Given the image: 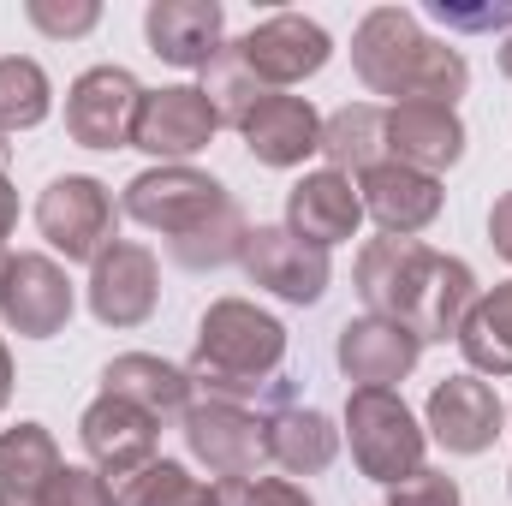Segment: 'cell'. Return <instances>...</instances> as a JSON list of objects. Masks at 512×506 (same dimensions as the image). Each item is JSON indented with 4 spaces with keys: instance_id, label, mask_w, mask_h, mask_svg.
Listing matches in <instances>:
<instances>
[{
    "instance_id": "cell-40",
    "label": "cell",
    "mask_w": 512,
    "mask_h": 506,
    "mask_svg": "<svg viewBox=\"0 0 512 506\" xmlns=\"http://www.w3.org/2000/svg\"><path fill=\"white\" fill-rule=\"evenodd\" d=\"M6 155H12V143H6V137H0V173H6Z\"/></svg>"
},
{
    "instance_id": "cell-15",
    "label": "cell",
    "mask_w": 512,
    "mask_h": 506,
    "mask_svg": "<svg viewBox=\"0 0 512 506\" xmlns=\"http://www.w3.org/2000/svg\"><path fill=\"white\" fill-rule=\"evenodd\" d=\"M423 417H429V435H435L453 459H477V453H489L495 435L507 429V405H501V393H495L483 376L435 381Z\"/></svg>"
},
{
    "instance_id": "cell-26",
    "label": "cell",
    "mask_w": 512,
    "mask_h": 506,
    "mask_svg": "<svg viewBox=\"0 0 512 506\" xmlns=\"http://www.w3.org/2000/svg\"><path fill=\"white\" fill-rule=\"evenodd\" d=\"M459 352L471 376H512V280L483 292L459 328Z\"/></svg>"
},
{
    "instance_id": "cell-22",
    "label": "cell",
    "mask_w": 512,
    "mask_h": 506,
    "mask_svg": "<svg viewBox=\"0 0 512 506\" xmlns=\"http://www.w3.org/2000/svg\"><path fill=\"white\" fill-rule=\"evenodd\" d=\"M102 393L137 405V411L155 417V423H173V417L191 411V393H197V387H191V370H179V364H167V358H155V352H120V358L102 370Z\"/></svg>"
},
{
    "instance_id": "cell-24",
    "label": "cell",
    "mask_w": 512,
    "mask_h": 506,
    "mask_svg": "<svg viewBox=\"0 0 512 506\" xmlns=\"http://www.w3.org/2000/svg\"><path fill=\"white\" fill-rule=\"evenodd\" d=\"M60 447L48 423H18L0 435V506H42L48 483L60 477Z\"/></svg>"
},
{
    "instance_id": "cell-31",
    "label": "cell",
    "mask_w": 512,
    "mask_h": 506,
    "mask_svg": "<svg viewBox=\"0 0 512 506\" xmlns=\"http://www.w3.org/2000/svg\"><path fill=\"white\" fill-rule=\"evenodd\" d=\"M215 506H316V501L292 477H233V483H215Z\"/></svg>"
},
{
    "instance_id": "cell-32",
    "label": "cell",
    "mask_w": 512,
    "mask_h": 506,
    "mask_svg": "<svg viewBox=\"0 0 512 506\" xmlns=\"http://www.w3.org/2000/svg\"><path fill=\"white\" fill-rule=\"evenodd\" d=\"M24 18H30L42 36H60V42H66V36H90V30L102 24V6H96V0H66V6H60V0H30Z\"/></svg>"
},
{
    "instance_id": "cell-42",
    "label": "cell",
    "mask_w": 512,
    "mask_h": 506,
    "mask_svg": "<svg viewBox=\"0 0 512 506\" xmlns=\"http://www.w3.org/2000/svg\"><path fill=\"white\" fill-rule=\"evenodd\" d=\"M507 423H512V411H507Z\"/></svg>"
},
{
    "instance_id": "cell-6",
    "label": "cell",
    "mask_w": 512,
    "mask_h": 506,
    "mask_svg": "<svg viewBox=\"0 0 512 506\" xmlns=\"http://www.w3.org/2000/svg\"><path fill=\"white\" fill-rule=\"evenodd\" d=\"M36 233L48 239V251H60L66 262H96L120 239V203L108 197L102 179L60 173L36 197Z\"/></svg>"
},
{
    "instance_id": "cell-43",
    "label": "cell",
    "mask_w": 512,
    "mask_h": 506,
    "mask_svg": "<svg viewBox=\"0 0 512 506\" xmlns=\"http://www.w3.org/2000/svg\"><path fill=\"white\" fill-rule=\"evenodd\" d=\"M507 477H512V471H507Z\"/></svg>"
},
{
    "instance_id": "cell-21",
    "label": "cell",
    "mask_w": 512,
    "mask_h": 506,
    "mask_svg": "<svg viewBox=\"0 0 512 506\" xmlns=\"http://www.w3.org/2000/svg\"><path fill=\"white\" fill-rule=\"evenodd\" d=\"M239 131H245V149L262 167H304L310 155H322V114L304 96H286V90L262 96Z\"/></svg>"
},
{
    "instance_id": "cell-34",
    "label": "cell",
    "mask_w": 512,
    "mask_h": 506,
    "mask_svg": "<svg viewBox=\"0 0 512 506\" xmlns=\"http://www.w3.org/2000/svg\"><path fill=\"white\" fill-rule=\"evenodd\" d=\"M387 506H459V483H453L447 471L423 465L417 477L393 483V495H387Z\"/></svg>"
},
{
    "instance_id": "cell-3",
    "label": "cell",
    "mask_w": 512,
    "mask_h": 506,
    "mask_svg": "<svg viewBox=\"0 0 512 506\" xmlns=\"http://www.w3.org/2000/svg\"><path fill=\"white\" fill-rule=\"evenodd\" d=\"M286 364V328L280 316L256 310L251 298H215L197 322V352H191V387L209 399L245 405L268 393Z\"/></svg>"
},
{
    "instance_id": "cell-39",
    "label": "cell",
    "mask_w": 512,
    "mask_h": 506,
    "mask_svg": "<svg viewBox=\"0 0 512 506\" xmlns=\"http://www.w3.org/2000/svg\"><path fill=\"white\" fill-rule=\"evenodd\" d=\"M501 72H507V78H512V36H507V42H501Z\"/></svg>"
},
{
    "instance_id": "cell-9",
    "label": "cell",
    "mask_w": 512,
    "mask_h": 506,
    "mask_svg": "<svg viewBox=\"0 0 512 506\" xmlns=\"http://www.w3.org/2000/svg\"><path fill=\"white\" fill-rule=\"evenodd\" d=\"M137 108H143V84L126 66H90L66 90V131L84 149H131Z\"/></svg>"
},
{
    "instance_id": "cell-14",
    "label": "cell",
    "mask_w": 512,
    "mask_h": 506,
    "mask_svg": "<svg viewBox=\"0 0 512 506\" xmlns=\"http://www.w3.org/2000/svg\"><path fill=\"white\" fill-rule=\"evenodd\" d=\"M239 268L251 274V286L286 298V304H322L334 268H328V251L304 245L292 227H251L245 233V251H239Z\"/></svg>"
},
{
    "instance_id": "cell-11",
    "label": "cell",
    "mask_w": 512,
    "mask_h": 506,
    "mask_svg": "<svg viewBox=\"0 0 512 506\" xmlns=\"http://www.w3.org/2000/svg\"><path fill=\"white\" fill-rule=\"evenodd\" d=\"M233 48L245 54V66H251L268 90H292V84L316 78V72L334 60V36H328L316 18H304V12H274V18H262L251 36H239Z\"/></svg>"
},
{
    "instance_id": "cell-27",
    "label": "cell",
    "mask_w": 512,
    "mask_h": 506,
    "mask_svg": "<svg viewBox=\"0 0 512 506\" xmlns=\"http://www.w3.org/2000/svg\"><path fill=\"white\" fill-rule=\"evenodd\" d=\"M54 108V84L30 54H6L0 60V137L36 131Z\"/></svg>"
},
{
    "instance_id": "cell-1",
    "label": "cell",
    "mask_w": 512,
    "mask_h": 506,
    "mask_svg": "<svg viewBox=\"0 0 512 506\" xmlns=\"http://www.w3.org/2000/svg\"><path fill=\"white\" fill-rule=\"evenodd\" d=\"M358 298L370 304V316L411 328L417 340H459V328L483 292H477L471 262L382 233L358 251Z\"/></svg>"
},
{
    "instance_id": "cell-19",
    "label": "cell",
    "mask_w": 512,
    "mask_h": 506,
    "mask_svg": "<svg viewBox=\"0 0 512 506\" xmlns=\"http://www.w3.org/2000/svg\"><path fill=\"white\" fill-rule=\"evenodd\" d=\"M358 203H364V215H376V227L387 239H417L441 215V179H429L417 167H399V161H382L358 179Z\"/></svg>"
},
{
    "instance_id": "cell-25",
    "label": "cell",
    "mask_w": 512,
    "mask_h": 506,
    "mask_svg": "<svg viewBox=\"0 0 512 506\" xmlns=\"http://www.w3.org/2000/svg\"><path fill=\"white\" fill-rule=\"evenodd\" d=\"M322 155H328V173H370L387 161V108L376 102H346L322 120Z\"/></svg>"
},
{
    "instance_id": "cell-36",
    "label": "cell",
    "mask_w": 512,
    "mask_h": 506,
    "mask_svg": "<svg viewBox=\"0 0 512 506\" xmlns=\"http://www.w3.org/2000/svg\"><path fill=\"white\" fill-rule=\"evenodd\" d=\"M489 245L512 262V191H501L495 209H489Z\"/></svg>"
},
{
    "instance_id": "cell-28",
    "label": "cell",
    "mask_w": 512,
    "mask_h": 506,
    "mask_svg": "<svg viewBox=\"0 0 512 506\" xmlns=\"http://www.w3.org/2000/svg\"><path fill=\"white\" fill-rule=\"evenodd\" d=\"M197 90L209 96V108H215V120H221V126H245V120L256 114V102H262V96H274L251 66H245V54H239V48H221V54L203 66V84H197Z\"/></svg>"
},
{
    "instance_id": "cell-12",
    "label": "cell",
    "mask_w": 512,
    "mask_h": 506,
    "mask_svg": "<svg viewBox=\"0 0 512 506\" xmlns=\"http://www.w3.org/2000/svg\"><path fill=\"white\" fill-rule=\"evenodd\" d=\"M215 131H221V120H215V108L197 84H167V90H143L131 149L155 155V167H179L197 149H209Z\"/></svg>"
},
{
    "instance_id": "cell-23",
    "label": "cell",
    "mask_w": 512,
    "mask_h": 506,
    "mask_svg": "<svg viewBox=\"0 0 512 506\" xmlns=\"http://www.w3.org/2000/svg\"><path fill=\"white\" fill-rule=\"evenodd\" d=\"M334 459H340V429L328 411L280 405L268 417V465H280L286 477H322Z\"/></svg>"
},
{
    "instance_id": "cell-13",
    "label": "cell",
    "mask_w": 512,
    "mask_h": 506,
    "mask_svg": "<svg viewBox=\"0 0 512 506\" xmlns=\"http://www.w3.org/2000/svg\"><path fill=\"white\" fill-rule=\"evenodd\" d=\"M72 280L54 256L42 251H18L6 262V280H0V316L18 340H54L66 322H72Z\"/></svg>"
},
{
    "instance_id": "cell-4",
    "label": "cell",
    "mask_w": 512,
    "mask_h": 506,
    "mask_svg": "<svg viewBox=\"0 0 512 506\" xmlns=\"http://www.w3.org/2000/svg\"><path fill=\"white\" fill-rule=\"evenodd\" d=\"M346 441H352V465L370 483H405L423 471V447L429 429H417L411 405L393 387H352L346 399Z\"/></svg>"
},
{
    "instance_id": "cell-17",
    "label": "cell",
    "mask_w": 512,
    "mask_h": 506,
    "mask_svg": "<svg viewBox=\"0 0 512 506\" xmlns=\"http://www.w3.org/2000/svg\"><path fill=\"white\" fill-rule=\"evenodd\" d=\"M459 155H465V120H459V108H435V102H399V108H387V161L441 179L447 167H459Z\"/></svg>"
},
{
    "instance_id": "cell-20",
    "label": "cell",
    "mask_w": 512,
    "mask_h": 506,
    "mask_svg": "<svg viewBox=\"0 0 512 506\" xmlns=\"http://www.w3.org/2000/svg\"><path fill=\"white\" fill-rule=\"evenodd\" d=\"M143 36L167 66H209L227 48V12L215 0H155L143 12Z\"/></svg>"
},
{
    "instance_id": "cell-2",
    "label": "cell",
    "mask_w": 512,
    "mask_h": 506,
    "mask_svg": "<svg viewBox=\"0 0 512 506\" xmlns=\"http://www.w3.org/2000/svg\"><path fill=\"white\" fill-rule=\"evenodd\" d=\"M352 72L370 96H393L399 102H435V108H459L471 66L459 48L423 36L417 12L405 6H376L364 12V24L352 30Z\"/></svg>"
},
{
    "instance_id": "cell-29",
    "label": "cell",
    "mask_w": 512,
    "mask_h": 506,
    "mask_svg": "<svg viewBox=\"0 0 512 506\" xmlns=\"http://www.w3.org/2000/svg\"><path fill=\"white\" fill-rule=\"evenodd\" d=\"M245 233H251L245 209H239V203H227L221 215H209L197 233L173 239L167 251H173V262H179V268H191V274H209V268H227V262H239V251H245Z\"/></svg>"
},
{
    "instance_id": "cell-30",
    "label": "cell",
    "mask_w": 512,
    "mask_h": 506,
    "mask_svg": "<svg viewBox=\"0 0 512 506\" xmlns=\"http://www.w3.org/2000/svg\"><path fill=\"white\" fill-rule=\"evenodd\" d=\"M114 506H215V489L197 483L179 459H155L143 477H131L114 495Z\"/></svg>"
},
{
    "instance_id": "cell-8",
    "label": "cell",
    "mask_w": 512,
    "mask_h": 506,
    "mask_svg": "<svg viewBox=\"0 0 512 506\" xmlns=\"http://www.w3.org/2000/svg\"><path fill=\"white\" fill-rule=\"evenodd\" d=\"M78 441H84V453H90V471H102L114 495L161 459V423L143 417L126 399H114V393H102L96 405H84Z\"/></svg>"
},
{
    "instance_id": "cell-5",
    "label": "cell",
    "mask_w": 512,
    "mask_h": 506,
    "mask_svg": "<svg viewBox=\"0 0 512 506\" xmlns=\"http://www.w3.org/2000/svg\"><path fill=\"white\" fill-rule=\"evenodd\" d=\"M227 203L233 197L215 173H197L191 161H179V167H143L120 197V215H131L137 227H149L173 245V239L197 233L209 215H221Z\"/></svg>"
},
{
    "instance_id": "cell-35",
    "label": "cell",
    "mask_w": 512,
    "mask_h": 506,
    "mask_svg": "<svg viewBox=\"0 0 512 506\" xmlns=\"http://www.w3.org/2000/svg\"><path fill=\"white\" fill-rule=\"evenodd\" d=\"M447 30H512V0H495V6H453V0H435L429 6Z\"/></svg>"
},
{
    "instance_id": "cell-33",
    "label": "cell",
    "mask_w": 512,
    "mask_h": 506,
    "mask_svg": "<svg viewBox=\"0 0 512 506\" xmlns=\"http://www.w3.org/2000/svg\"><path fill=\"white\" fill-rule=\"evenodd\" d=\"M42 506H114V489L90 465H60V477L48 483V501Z\"/></svg>"
},
{
    "instance_id": "cell-37",
    "label": "cell",
    "mask_w": 512,
    "mask_h": 506,
    "mask_svg": "<svg viewBox=\"0 0 512 506\" xmlns=\"http://www.w3.org/2000/svg\"><path fill=\"white\" fill-rule=\"evenodd\" d=\"M12 227H18V185L0 173V239H6Z\"/></svg>"
},
{
    "instance_id": "cell-18",
    "label": "cell",
    "mask_w": 512,
    "mask_h": 506,
    "mask_svg": "<svg viewBox=\"0 0 512 506\" xmlns=\"http://www.w3.org/2000/svg\"><path fill=\"white\" fill-rule=\"evenodd\" d=\"M334 358H340L346 381H358V387H393L417 370L423 340L387 316H352L334 340Z\"/></svg>"
},
{
    "instance_id": "cell-7",
    "label": "cell",
    "mask_w": 512,
    "mask_h": 506,
    "mask_svg": "<svg viewBox=\"0 0 512 506\" xmlns=\"http://www.w3.org/2000/svg\"><path fill=\"white\" fill-rule=\"evenodd\" d=\"M185 447L197 465H209L221 483L233 477H262L268 465V417H256L251 405L233 399H191V411L179 417Z\"/></svg>"
},
{
    "instance_id": "cell-16",
    "label": "cell",
    "mask_w": 512,
    "mask_h": 506,
    "mask_svg": "<svg viewBox=\"0 0 512 506\" xmlns=\"http://www.w3.org/2000/svg\"><path fill=\"white\" fill-rule=\"evenodd\" d=\"M286 227L316 245V251H334L346 239H358L364 227V203H358V185L346 173H304L292 191H286Z\"/></svg>"
},
{
    "instance_id": "cell-41",
    "label": "cell",
    "mask_w": 512,
    "mask_h": 506,
    "mask_svg": "<svg viewBox=\"0 0 512 506\" xmlns=\"http://www.w3.org/2000/svg\"><path fill=\"white\" fill-rule=\"evenodd\" d=\"M6 262H12V256H6V251H0V280H6Z\"/></svg>"
},
{
    "instance_id": "cell-10",
    "label": "cell",
    "mask_w": 512,
    "mask_h": 506,
    "mask_svg": "<svg viewBox=\"0 0 512 506\" xmlns=\"http://www.w3.org/2000/svg\"><path fill=\"white\" fill-rule=\"evenodd\" d=\"M161 304V262L137 239H114L90 262V316L102 328H143Z\"/></svg>"
},
{
    "instance_id": "cell-38",
    "label": "cell",
    "mask_w": 512,
    "mask_h": 506,
    "mask_svg": "<svg viewBox=\"0 0 512 506\" xmlns=\"http://www.w3.org/2000/svg\"><path fill=\"white\" fill-rule=\"evenodd\" d=\"M12 405V352H6V340H0V411Z\"/></svg>"
}]
</instances>
